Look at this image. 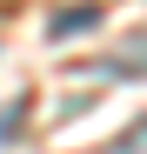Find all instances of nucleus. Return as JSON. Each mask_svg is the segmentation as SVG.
<instances>
[{
  "label": "nucleus",
  "instance_id": "nucleus-1",
  "mask_svg": "<svg viewBox=\"0 0 147 154\" xmlns=\"http://www.w3.org/2000/svg\"><path fill=\"white\" fill-rule=\"evenodd\" d=\"M94 20H100L94 7H60V14H54V27H47V34H54V40H67V34H87Z\"/></svg>",
  "mask_w": 147,
  "mask_h": 154
}]
</instances>
